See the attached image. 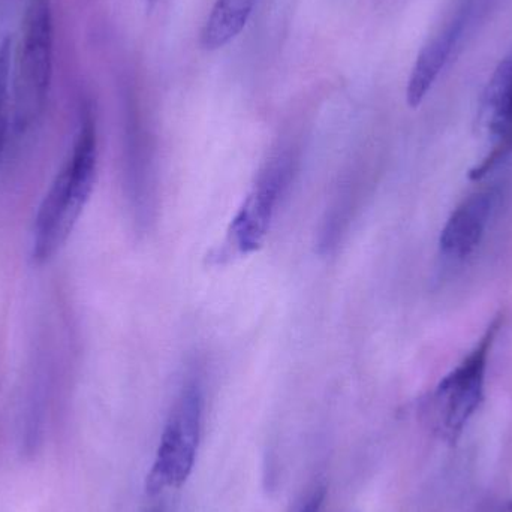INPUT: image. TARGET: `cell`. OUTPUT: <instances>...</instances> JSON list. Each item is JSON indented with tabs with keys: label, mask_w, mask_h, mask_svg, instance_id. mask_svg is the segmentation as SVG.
<instances>
[{
	"label": "cell",
	"mask_w": 512,
	"mask_h": 512,
	"mask_svg": "<svg viewBox=\"0 0 512 512\" xmlns=\"http://www.w3.org/2000/svg\"><path fill=\"white\" fill-rule=\"evenodd\" d=\"M203 391L189 382L168 418L155 463L147 475V495L156 496L168 487H182L194 469L203 424Z\"/></svg>",
	"instance_id": "4"
},
{
	"label": "cell",
	"mask_w": 512,
	"mask_h": 512,
	"mask_svg": "<svg viewBox=\"0 0 512 512\" xmlns=\"http://www.w3.org/2000/svg\"><path fill=\"white\" fill-rule=\"evenodd\" d=\"M289 167L283 158L274 159L256 182L240 212L231 222L228 243L239 254H251L264 242L271 218L288 179Z\"/></svg>",
	"instance_id": "5"
},
{
	"label": "cell",
	"mask_w": 512,
	"mask_h": 512,
	"mask_svg": "<svg viewBox=\"0 0 512 512\" xmlns=\"http://www.w3.org/2000/svg\"><path fill=\"white\" fill-rule=\"evenodd\" d=\"M255 3L256 0H216L201 32V47L215 51L233 41L245 29Z\"/></svg>",
	"instance_id": "9"
},
{
	"label": "cell",
	"mask_w": 512,
	"mask_h": 512,
	"mask_svg": "<svg viewBox=\"0 0 512 512\" xmlns=\"http://www.w3.org/2000/svg\"><path fill=\"white\" fill-rule=\"evenodd\" d=\"M53 69L50 0H29L15 81V126L24 131L44 108Z\"/></svg>",
	"instance_id": "3"
},
{
	"label": "cell",
	"mask_w": 512,
	"mask_h": 512,
	"mask_svg": "<svg viewBox=\"0 0 512 512\" xmlns=\"http://www.w3.org/2000/svg\"><path fill=\"white\" fill-rule=\"evenodd\" d=\"M501 327L502 316L499 315L487 327L471 354L439 382L430 396L427 406L430 423L448 442L459 439L483 403L487 361Z\"/></svg>",
	"instance_id": "2"
},
{
	"label": "cell",
	"mask_w": 512,
	"mask_h": 512,
	"mask_svg": "<svg viewBox=\"0 0 512 512\" xmlns=\"http://www.w3.org/2000/svg\"><path fill=\"white\" fill-rule=\"evenodd\" d=\"M465 23V15H457L438 35L433 36L432 41L418 54L417 62L409 77L408 89H406L409 107H420L421 102L438 80L442 69L447 65L457 41L462 36Z\"/></svg>",
	"instance_id": "8"
},
{
	"label": "cell",
	"mask_w": 512,
	"mask_h": 512,
	"mask_svg": "<svg viewBox=\"0 0 512 512\" xmlns=\"http://www.w3.org/2000/svg\"><path fill=\"white\" fill-rule=\"evenodd\" d=\"M498 198V189H481L454 210L439 237V249L445 258L462 262L477 251L486 236Z\"/></svg>",
	"instance_id": "7"
},
{
	"label": "cell",
	"mask_w": 512,
	"mask_h": 512,
	"mask_svg": "<svg viewBox=\"0 0 512 512\" xmlns=\"http://www.w3.org/2000/svg\"><path fill=\"white\" fill-rule=\"evenodd\" d=\"M480 123L492 147L469 173L474 182L484 179L512 153V54L498 66L484 92Z\"/></svg>",
	"instance_id": "6"
},
{
	"label": "cell",
	"mask_w": 512,
	"mask_h": 512,
	"mask_svg": "<svg viewBox=\"0 0 512 512\" xmlns=\"http://www.w3.org/2000/svg\"><path fill=\"white\" fill-rule=\"evenodd\" d=\"M149 512H164V508L155 507V508H152V510H150Z\"/></svg>",
	"instance_id": "13"
},
{
	"label": "cell",
	"mask_w": 512,
	"mask_h": 512,
	"mask_svg": "<svg viewBox=\"0 0 512 512\" xmlns=\"http://www.w3.org/2000/svg\"><path fill=\"white\" fill-rule=\"evenodd\" d=\"M11 39L0 44V156L9 129V81H11Z\"/></svg>",
	"instance_id": "10"
},
{
	"label": "cell",
	"mask_w": 512,
	"mask_h": 512,
	"mask_svg": "<svg viewBox=\"0 0 512 512\" xmlns=\"http://www.w3.org/2000/svg\"><path fill=\"white\" fill-rule=\"evenodd\" d=\"M96 171V122L92 108L84 107L71 155L57 173L36 215L32 237L33 261L44 264L65 245L92 195Z\"/></svg>",
	"instance_id": "1"
},
{
	"label": "cell",
	"mask_w": 512,
	"mask_h": 512,
	"mask_svg": "<svg viewBox=\"0 0 512 512\" xmlns=\"http://www.w3.org/2000/svg\"><path fill=\"white\" fill-rule=\"evenodd\" d=\"M325 501V489L321 487V489L313 492V495L307 499L306 504L301 507V510L298 512H319L321 511L322 504Z\"/></svg>",
	"instance_id": "11"
},
{
	"label": "cell",
	"mask_w": 512,
	"mask_h": 512,
	"mask_svg": "<svg viewBox=\"0 0 512 512\" xmlns=\"http://www.w3.org/2000/svg\"><path fill=\"white\" fill-rule=\"evenodd\" d=\"M146 2V5L149 6V8H152L153 5H156V3L159 2V0H144Z\"/></svg>",
	"instance_id": "12"
}]
</instances>
